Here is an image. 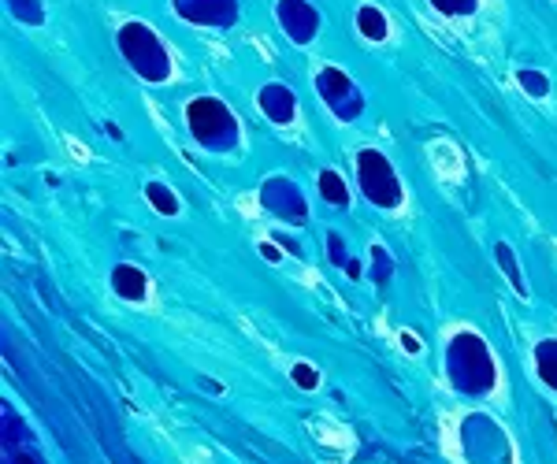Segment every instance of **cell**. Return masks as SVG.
Wrapping results in <instances>:
<instances>
[{
	"mask_svg": "<svg viewBox=\"0 0 557 464\" xmlns=\"http://www.w3.org/2000/svg\"><path fill=\"white\" fill-rule=\"evenodd\" d=\"M327 245H331V260H335V264H342V268H346L349 260H346V249H342V238H338V234H331V238H327Z\"/></svg>",
	"mask_w": 557,
	"mask_h": 464,
	"instance_id": "obj_21",
	"label": "cell"
},
{
	"mask_svg": "<svg viewBox=\"0 0 557 464\" xmlns=\"http://www.w3.org/2000/svg\"><path fill=\"white\" fill-rule=\"evenodd\" d=\"M260 108H264V115L271 119V123H290L294 112H298V97L287 89V86H264L260 89Z\"/></svg>",
	"mask_w": 557,
	"mask_h": 464,
	"instance_id": "obj_9",
	"label": "cell"
},
{
	"mask_svg": "<svg viewBox=\"0 0 557 464\" xmlns=\"http://www.w3.org/2000/svg\"><path fill=\"white\" fill-rule=\"evenodd\" d=\"M260 201H264L268 212H275L279 219H294V223H305V201H301V189L290 182V178H268L260 186Z\"/></svg>",
	"mask_w": 557,
	"mask_h": 464,
	"instance_id": "obj_6",
	"label": "cell"
},
{
	"mask_svg": "<svg viewBox=\"0 0 557 464\" xmlns=\"http://www.w3.org/2000/svg\"><path fill=\"white\" fill-rule=\"evenodd\" d=\"M290 375H294V383H298V386L316 390V372H312L309 364H294V372H290Z\"/></svg>",
	"mask_w": 557,
	"mask_h": 464,
	"instance_id": "obj_20",
	"label": "cell"
},
{
	"mask_svg": "<svg viewBox=\"0 0 557 464\" xmlns=\"http://www.w3.org/2000/svg\"><path fill=\"white\" fill-rule=\"evenodd\" d=\"M535 364H539L542 383L557 390V342H542V346L535 349Z\"/></svg>",
	"mask_w": 557,
	"mask_h": 464,
	"instance_id": "obj_12",
	"label": "cell"
},
{
	"mask_svg": "<svg viewBox=\"0 0 557 464\" xmlns=\"http://www.w3.org/2000/svg\"><path fill=\"white\" fill-rule=\"evenodd\" d=\"M175 11H182L189 22H208V27H227L238 19L234 0H175Z\"/></svg>",
	"mask_w": 557,
	"mask_h": 464,
	"instance_id": "obj_8",
	"label": "cell"
},
{
	"mask_svg": "<svg viewBox=\"0 0 557 464\" xmlns=\"http://www.w3.org/2000/svg\"><path fill=\"white\" fill-rule=\"evenodd\" d=\"M520 86H524L531 97H547L550 93V82H547V75H539V71H520Z\"/></svg>",
	"mask_w": 557,
	"mask_h": 464,
	"instance_id": "obj_18",
	"label": "cell"
},
{
	"mask_svg": "<svg viewBox=\"0 0 557 464\" xmlns=\"http://www.w3.org/2000/svg\"><path fill=\"white\" fill-rule=\"evenodd\" d=\"M494 256H498V268H502L505 275H509V282H513V290H516L520 297H528V287H524V279H520V268H516V256H513V249L498 242V245H494Z\"/></svg>",
	"mask_w": 557,
	"mask_h": 464,
	"instance_id": "obj_13",
	"label": "cell"
},
{
	"mask_svg": "<svg viewBox=\"0 0 557 464\" xmlns=\"http://www.w3.org/2000/svg\"><path fill=\"white\" fill-rule=\"evenodd\" d=\"M316 89H319V97L331 104V112H335L338 119H357L361 108H364L361 93L353 89V82L342 75L338 67H324V71H319V75H316Z\"/></svg>",
	"mask_w": 557,
	"mask_h": 464,
	"instance_id": "obj_5",
	"label": "cell"
},
{
	"mask_svg": "<svg viewBox=\"0 0 557 464\" xmlns=\"http://www.w3.org/2000/svg\"><path fill=\"white\" fill-rule=\"evenodd\" d=\"M357 171H361V189L368 194L372 205H379V208H394L398 201H401V182H398L394 168H390V164L383 160V152L364 149L361 157H357Z\"/></svg>",
	"mask_w": 557,
	"mask_h": 464,
	"instance_id": "obj_4",
	"label": "cell"
},
{
	"mask_svg": "<svg viewBox=\"0 0 557 464\" xmlns=\"http://www.w3.org/2000/svg\"><path fill=\"white\" fill-rule=\"evenodd\" d=\"M189 130H194V138L201 145L216 149V152H227L234 149V141H238V123H234V115L223 108L216 97H197L189 104Z\"/></svg>",
	"mask_w": 557,
	"mask_h": 464,
	"instance_id": "obj_3",
	"label": "cell"
},
{
	"mask_svg": "<svg viewBox=\"0 0 557 464\" xmlns=\"http://www.w3.org/2000/svg\"><path fill=\"white\" fill-rule=\"evenodd\" d=\"M431 4L442 11V15H472V11H476V0H431Z\"/></svg>",
	"mask_w": 557,
	"mask_h": 464,
	"instance_id": "obj_19",
	"label": "cell"
},
{
	"mask_svg": "<svg viewBox=\"0 0 557 464\" xmlns=\"http://www.w3.org/2000/svg\"><path fill=\"white\" fill-rule=\"evenodd\" d=\"M279 22H282V30H287L298 45L312 41L316 30H319L316 8L305 4V0H279Z\"/></svg>",
	"mask_w": 557,
	"mask_h": 464,
	"instance_id": "obj_7",
	"label": "cell"
},
{
	"mask_svg": "<svg viewBox=\"0 0 557 464\" xmlns=\"http://www.w3.org/2000/svg\"><path fill=\"white\" fill-rule=\"evenodd\" d=\"M319 194H324L331 205H346L349 201V194H346V182H342V178L335 175V171H324L319 175Z\"/></svg>",
	"mask_w": 557,
	"mask_h": 464,
	"instance_id": "obj_15",
	"label": "cell"
},
{
	"mask_svg": "<svg viewBox=\"0 0 557 464\" xmlns=\"http://www.w3.org/2000/svg\"><path fill=\"white\" fill-rule=\"evenodd\" d=\"M372 256H375V271H372L375 287H386V282H390V271H394V264H390V253H386L383 245H375Z\"/></svg>",
	"mask_w": 557,
	"mask_h": 464,
	"instance_id": "obj_17",
	"label": "cell"
},
{
	"mask_svg": "<svg viewBox=\"0 0 557 464\" xmlns=\"http://www.w3.org/2000/svg\"><path fill=\"white\" fill-rule=\"evenodd\" d=\"M279 245H282V249H290V253H301V245H298V242H294V238H290V234H279Z\"/></svg>",
	"mask_w": 557,
	"mask_h": 464,
	"instance_id": "obj_24",
	"label": "cell"
},
{
	"mask_svg": "<svg viewBox=\"0 0 557 464\" xmlns=\"http://www.w3.org/2000/svg\"><path fill=\"white\" fill-rule=\"evenodd\" d=\"M260 256H268L271 264H279V260H282V253H279V249L271 245V242H268V245H260Z\"/></svg>",
	"mask_w": 557,
	"mask_h": 464,
	"instance_id": "obj_22",
	"label": "cell"
},
{
	"mask_svg": "<svg viewBox=\"0 0 557 464\" xmlns=\"http://www.w3.org/2000/svg\"><path fill=\"white\" fill-rule=\"evenodd\" d=\"M346 275L349 279H361V264H357V260H349V264H346Z\"/></svg>",
	"mask_w": 557,
	"mask_h": 464,
	"instance_id": "obj_25",
	"label": "cell"
},
{
	"mask_svg": "<svg viewBox=\"0 0 557 464\" xmlns=\"http://www.w3.org/2000/svg\"><path fill=\"white\" fill-rule=\"evenodd\" d=\"M401 346H405L409 353H420V338L417 335H401Z\"/></svg>",
	"mask_w": 557,
	"mask_h": 464,
	"instance_id": "obj_23",
	"label": "cell"
},
{
	"mask_svg": "<svg viewBox=\"0 0 557 464\" xmlns=\"http://www.w3.org/2000/svg\"><path fill=\"white\" fill-rule=\"evenodd\" d=\"M8 4H11V11H15L22 22H30V27H38V22L45 19L41 0H8Z\"/></svg>",
	"mask_w": 557,
	"mask_h": 464,
	"instance_id": "obj_16",
	"label": "cell"
},
{
	"mask_svg": "<svg viewBox=\"0 0 557 464\" xmlns=\"http://www.w3.org/2000/svg\"><path fill=\"white\" fill-rule=\"evenodd\" d=\"M449 379L461 394H487L494 386V361L476 335H457L446 356Z\"/></svg>",
	"mask_w": 557,
	"mask_h": 464,
	"instance_id": "obj_1",
	"label": "cell"
},
{
	"mask_svg": "<svg viewBox=\"0 0 557 464\" xmlns=\"http://www.w3.org/2000/svg\"><path fill=\"white\" fill-rule=\"evenodd\" d=\"M357 30L364 34V38H372V41H383V38H386V19H383V11L372 8V4H364V8L357 11Z\"/></svg>",
	"mask_w": 557,
	"mask_h": 464,
	"instance_id": "obj_11",
	"label": "cell"
},
{
	"mask_svg": "<svg viewBox=\"0 0 557 464\" xmlns=\"http://www.w3.org/2000/svg\"><path fill=\"white\" fill-rule=\"evenodd\" d=\"M112 287H115V293H120V297H126V301H141L145 290H149V282H145V275H141L138 268L120 264V268L112 271Z\"/></svg>",
	"mask_w": 557,
	"mask_h": 464,
	"instance_id": "obj_10",
	"label": "cell"
},
{
	"mask_svg": "<svg viewBox=\"0 0 557 464\" xmlns=\"http://www.w3.org/2000/svg\"><path fill=\"white\" fill-rule=\"evenodd\" d=\"M120 49L126 56V64L134 67L141 78L164 82L171 75V59H168V52H164L160 38L149 27H141V22H126V27L120 30Z\"/></svg>",
	"mask_w": 557,
	"mask_h": 464,
	"instance_id": "obj_2",
	"label": "cell"
},
{
	"mask_svg": "<svg viewBox=\"0 0 557 464\" xmlns=\"http://www.w3.org/2000/svg\"><path fill=\"white\" fill-rule=\"evenodd\" d=\"M145 197H149V205L160 212V216H175L179 212V201H175V194L168 186H160V182H149L145 186Z\"/></svg>",
	"mask_w": 557,
	"mask_h": 464,
	"instance_id": "obj_14",
	"label": "cell"
}]
</instances>
